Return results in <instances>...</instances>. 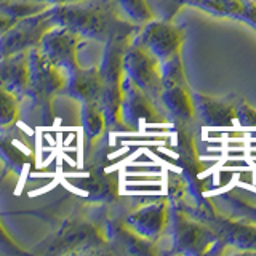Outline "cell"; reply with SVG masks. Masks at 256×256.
Returning a JSON list of instances; mask_svg holds the SVG:
<instances>
[{
	"instance_id": "5bb4252c",
	"label": "cell",
	"mask_w": 256,
	"mask_h": 256,
	"mask_svg": "<svg viewBox=\"0 0 256 256\" xmlns=\"http://www.w3.org/2000/svg\"><path fill=\"white\" fill-rule=\"evenodd\" d=\"M205 216H206V224L218 234V237L224 244L234 245L245 252H256V226L254 224L228 220V218H222V216H214V218H210L208 214Z\"/></svg>"
},
{
	"instance_id": "8fae6325",
	"label": "cell",
	"mask_w": 256,
	"mask_h": 256,
	"mask_svg": "<svg viewBox=\"0 0 256 256\" xmlns=\"http://www.w3.org/2000/svg\"><path fill=\"white\" fill-rule=\"evenodd\" d=\"M82 42L84 38L76 34V32H72L70 29L53 26L42 37V42H40L38 48L53 66L60 68L68 76L80 68L77 60V50Z\"/></svg>"
},
{
	"instance_id": "cb8c5ba5",
	"label": "cell",
	"mask_w": 256,
	"mask_h": 256,
	"mask_svg": "<svg viewBox=\"0 0 256 256\" xmlns=\"http://www.w3.org/2000/svg\"><path fill=\"white\" fill-rule=\"evenodd\" d=\"M0 253H4V254H14V256L26 253L21 246H18V244H16L10 236H8V232L2 226V222H0Z\"/></svg>"
},
{
	"instance_id": "52a82bcc",
	"label": "cell",
	"mask_w": 256,
	"mask_h": 256,
	"mask_svg": "<svg viewBox=\"0 0 256 256\" xmlns=\"http://www.w3.org/2000/svg\"><path fill=\"white\" fill-rule=\"evenodd\" d=\"M54 26L52 21V8L26 16L8 28L0 36V60L14 53L29 52L40 46L42 37Z\"/></svg>"
},
{
	"instance_id": "ac0fdd59",
	"label": "cell",
	"mask_w": 256,
	"mask_h": 256,
	"mask_svg": "<svg viewBox=\"0 0 256 256\" xmlns=\"http://www.w3.org/2000/svg\"><path fill=\"white\" fill-rule=\"evenodd\" d=\"M158 102L166 109L176 125H188L196 118L194 100L188 84L165 86L160 93Z\"/></svg>"
},
{
	"instance_id": "6da1fadb",
	"label": "cell",
	"mask_w": 256,
	"mask_h": 256,
	"mask_svg": "<svg viewBox=\"0 0 256 256\" xmlns=\"http://www.w3.org/2000/svg\"><path fill=\"white\" fill-rule=\"evenodd\" d=\"M54 26L68 28L84 40L106 44L117 36L134 37L141 26L120 12L116 0H80L76 4L52 6Z\"/></svg>"
},
{
	"instance_id": "ba28073f",
	"label": "cell",
	"mask_w": 256,
	"mask_h": 256,
	"mask_svg": "<svg viewBox=\"0 0 256 256\" xmlns=\"http://www.w3.org/2000/svg\"><path fill=\"white\" fill-rule=\"evenodd\" d=\"M108 142L96 144L93 154L86 152V178L82 188L88 192V200L100 205H112L118 196L117 180L108 172Z\"/></svg>"
},
{
	"instance_id": "277c9868",
	"label": "cell",
	"mask_w": 256,
	"mask_h": 256,
	"mask_svg": "<svg viewBox=\"0 0 256 256\" xmlns=\"http://www.w3.org/2000/svg\"><path fill=\"white\" fill-rule=\"evenodd\" d=\"M133 37L117 36L110 38L104 45L102 61L98 66L101 78V96L100 104L106 117L108 132L125 130L122 118H120V100H122V80H124V66L122 58L126 45L132 42Z\"/></svg>"
},
{
	"instance_id": "44dd1931",
	"label": "cell",
	"mask_w": 256,
	"mask_h": 256,
	"mask_svg": "<svg viewBox=\"0 0 256 256\" xmlns=\"http://www.w3.org/2000/svg\"><path fill=\"white\" fill-rule=\"evenodd\" d=\"M120 12L125 14L126 20L142 26L148 21L154 20V13L150 12L146 0H116Z\"/></svg>"
},
{
	"instance_id": "7402d4cb",
	"label": "cell",
	"mask_w": 256,
	"mask_h": 256,
	"mask_svg": "<svg viewBox=\"0 0 256 256\" xmlns=\"http://www.w3.org/2000/svg\"><path fill=\"white\" fill-rule=\"evenodd\" d=\"M160 77H162V85L172 86V85H186V74H184L181 53L172 56L170 60L160 62Z\"/></svg>"
},
{
	"instance_id": "e0dca14e",
	"label": "cell",
	"mask_w": 256,
	"mask_h": 256,
	"mask_svg": "<svg viewBox=\"0 0 256 256\" xmlns=\"http://www.w3.org/2000/svg\"><path fill=\"white\" fill-rule=\"evenodd\" d=\"M196 117L208 126H230L236 120V106L226 100L212 98L192 92Z\"/></svg>"
},
{
	"instance_id": "9a60e30c",
	"label": "cell",
	"mask_w": 256,
	"mask_h": 256,
	"mask_svg": "<svg viewBox=\"0 0 256 256\" xmlns=\"http://www.w3.org/2000/svg\"><path fill=\"white\" fill-rule=\"evenodd\" d=\"M62 94L69 98L82 102L98 101L101 96V78H100V69L98 66L93 68H82L68 74L66 85H64Z\"/></svg>"
},
{
	"instance_id": "d6986e66",
	"label": "cell",
	"mask_w": 256,
	"mask_h": 256,
	"mask_svg": "<svg viewBox=\"0 0 256 256\" xmlns=\"http://www.w3.org/2000/svg\"><path fill=\"white\" fill-rule=\"evenodd\" d=\"M80 125L86 138V149L92 148L94 141H98L102 133L108 130L106 117H104L102 108L98 101L82 102L80 104Z\"/></svg>"
},
{
	"instance_id": "603a6c76",
	"label": "cell",
	"mask_w": 256,
	"mask_h": 256,
	"mask_svg": "<svg viewBox=\"0 0 256 256\" xmlns=\"http://www.w3.org/2000/svg\"><path fill=\"white\" fill-rule=\"evenodd\" d=\"M20 98L0 88V130L10 128L20 118Z\"/></svg>"
},
{
	"instance_id": "9c48e42d",
	"label": "cell",
	"mask_w": 256,
	"mask_h": 256,
	"mask_svg": "<svg viewBox=\"0 0 256 256\" xmlns=\"http://www.w3.org/2000/svg\"><path fill=\"white\" fill-rule=\"evenodd\" d=\"M133 40L154 54L158 62H162L181 53L184 36L182 30L172 24V21L150 20L140 28Z\"/></svg>"
},
{
	"instance_id": "484cf974",
	"label": "cell",
	"mask_w": 256,
	"mask_h": 256,
	"mask_svg": "<svg viewBox=\"0 0 256 256\" xmlns=\"http://www.w3.org/2000/svg\"><path fill=\"white\" fill-rule=\"evenodd\" d=\"M13 22H16V21H13L12 18H8L5 13L0 12V36H2L8 28H12Z\"/></svg>"
},
{
	"instance_id": "7a4b0ae2",
	"label": "cell",
	"mask_w": 256,
	"mask_h": 256,
	"mask_svg": "<svg viewBox=\"0 0 256 256\" xmlns=\"http://www.w3.org/2000/svg\"><path fill=\"white\" fill-rule=\"evenodd\" d=\"M112 205L76 206L62 218L44 246L46 253H110L104 236V218Z\"/></svg>"
},
{
	"instance_id": "d4e9b609",
	"label": "cell",
	"mask_w": 256,
	"mask_h": 256,
	"mask_svg": "<svg viewBox=\"0 0 256 256\" xmlns=\"http://www.w3.org/2000/svg\"><path fill=\"white\" fill-rule=\"evenodd\" d=\"M236 118H238L242 125L256 126V109L245 102L240 104L238 108H236Z\"/></svg>"
},
{
	"instance_id": "7c38bea8",
	"label": "cell",
	"mask_w": 256,
	"mask_h": 256,
	"mask_svg": "<svg viewBox=\"0 0 256 256\" xmlns=\"http://www.w3.org/2000/svg\"><path fill=\"white\" fill-rule=\"evenodd\" d=\"M104 236L109 244L110 253H128V254H156L157 250L152 240H148L136 234L134 230L124 222L122 216L110 212L108 208L104 218Z\"/></svg>"
},
{
	"instance_id": "5b68a950",
	"label": "cell",
	"mask_w": 256,
	"mask_h": 256,
	"mask_svg": "<svg viewBox=\"0 0 256 256\" xmlns=\"http://www.w3.org/2000/svg\"><path fill=\"white\" fill-rule=\"evenodd\" d=\"M168 222L172 228L173 252L181 254H205L216 252L218 245H224L218 234L206 222L190 216L181 208L172 205L168 212Z\"/></svg>"
},
{
	"instance_id": "4316f807",
	"label": "cell",
	"mask_w": 256,
	"mask_h": 256,
	"mask_svg": "<svg viewBox=\"0 0 256 256\" xmlns=\"http://www.w3.org/2000/svg\"><path fill=\"white\" fill-rule=\"evenodd\" d=\"M36 2H42L50 6H56V5H68V4H76L80 2V0H36Z\"/></svg>"
},
{
	"instance_id": "3957f363",
	"label": "cell",
	"mask_w": 256,
	"mask_h": 256,
	"mask_svg": "<svg viewBox=\"0 0 256 256\" xmlns=\"http://www.w3.org/2000/svg\"><path fill=\"white\" fill-rule=\"evenodd\" d=\"M29 82L22 100L30 102V110L36 112L40 124H50L53 118V101L62 93L66 85V72L45 58L42 50H29Z\"/></svg>"
},
{
	"instance_id": "2e32d148",
	"label": "cell",
	"mask_w": 256,
	"mask_h": 256,
	"mask_svg": "<svg viewBox=\"0 0 256 256\" xmlns=\"http://www.w3.org/2000/svg\"><path fill=\"white\" fill-rule=\"evenodd\" d=\"M29 52L14 53L0 60V88L16 94L20 100L26 94L29 82Z\"/></svg>"
},
{
	"instance_id": "ffe728a7",
	"label": "cell",
	"mask_w": 256,
	"mask_h": 256,
	"mask_svg": "<svg viewBox=\"0 0 256 256\" xmlns=\"http://www.w3.org/2000/svg\"><path fill=\"white\" fill-rule=\"evenodd\" d=\"M0 160L6 166V170H10L16 176H21L30 164V158L26 152L21 150L5 136H0Z\"/></svg>"
},
{
	"instance_id": "8992f818",
	"label": "cell",
	"mask_w": 256,
	"mask_h": 256,
	"mask_svg": "<svg viewBox=\"0 0 256 256\" xmlns=\"http://www.w3.org/2000/svg\"><path fill=\"white\" fill-rule=\"evenodd\" d=\"M124 74L141 90L149 94L156 102L160 101V93L164 90L162 77H160V62L146 48L132 42L126 45L122 58Z\"/></svg>"
},
{
	"instance_id": "30bf717a",
	"label": "cell",
	"mask_w": 256,
	"mask_h": 256,
	"mask_svg": "<svg viewBox=\"0 0 256 256\" xmlns=\"http://www.w3.org/2000/svg\"><path fill=\"white\" fill-rule=\"evenodd\" d=\"M120 118L126 130H138L141 124H162L165 118L158 112L156 101L136 86L124 74L122 100H120Z\"/></svg>"
},
{
	"instance_id": "4fadbf2b",
	"label": "cell",
	"mask_w": 256,
	"mask_h": 256,
	"mask_svg": "<svg viewBox=\"0 0 256 256\" xmlns=\"http://www.w3.org/2000/svg\"><path fill=\"white\" fill-rule=\"evenodd\" d=\"M168 204L165 200H158L122 214V220L138 236L156 242L168 226Z\"/></svg>"
}]
</instances>
